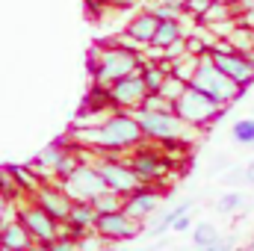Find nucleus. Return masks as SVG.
Returning <instances> with one entry per match:
<instances>
[{
    "label": "nucleus",
    "instance_id": "nucleus-1",
    "mask_svg": "<svg viewBox=\"0 0 254 251\" xmlns=\"http://www.w3.org/2000/svg\"><path fill=\"white\" fill-rule=\"evenodd\" d=\"M139 68H142V54L125 51V48L110 45V42H98L89 48V74L101 86H110L127 74H136Z\"/></svg>",
    "mask_w": 254,
    "mask_h": 251
},
{
    "label": "nucleus",
    "instance_id": "nucleus-10",
    "mask_svg": "<svg viewBox=\"0 0 254 251\" xmlns=\"http://www.w3.org/2000/svg\"><path fill=\"white\" fill-rule=\"evenodd\" d=\"M107 95H110V104H113L116 110H139V104L145 101L148 89H145V83H142V74L136 71V74H127L122 80L110 83V86H107Z\"/></svg>",
    "mask_w": 254,
    "mask_h": 251
},
{
    "label": "nucleus",
    "instance_id": "nucleus-28",
    "mask_svg": "<svg viewBox=\"0 0 254 251\" xmlns=\"http://www.w3.org/2000/svg\"><path fill=\"white\" fill-rule=\"evenodd\" d=\"M151 12H154L160 21H181V18H184V6H175V3H169V0H157V3L151 6Z\"/></svg>",
    "mask_w": 254,
    "mask_h": 251
},
{
    "label": "nucleus",
    "instance_id": "nucleus-15",
    "mask_svg": "<svg viewBox=\"0 0 254 251\" xmlns=\"http://www.w3.org/2000/svg\"><path fill=\"white\" fill-rule=\"evenodd\" d=\"M74 148V139L68 136V139H57V142H51L48 148H42L39 154H36V160L30 163V169L42 178V181H48V178H54V169H57V163L63 160L65 154Z\"/></svg>",
    "mask_w": 254,
    "mask_h": 251
},
{
    "label": "nucleus",
    "instance_id": "nucleus-38",
    "mask_svg": "<svg viewBox=\"0 0 254 251\" xmlns=\"http://www.w3.org/2000/svg\"><path fill=\"white\" fill-rule=\"evenodd\" d=\"M237 24H240V27H249V30H254V9L243 12V15H237Z\"/></svg>",
    "mask_w": 254,
    "mask_h": 251
},
{
    "label": "nucleus",
    "instance_id": "nucleus-41",
    "mask_svg": "<svg viewBox=\"0 0 254 251\" xmlns=\"http://www.w3.org/2000/svg\"><path fill=\"white\" fill-rule=\"evenodd\" d=\"M30 251H51V249H48V246H42V243H36V246H33Z\"/></svg>",
    "mask_w": 254,
    "mask_h": 251
},
{
    "label": "nucleus",
    "instance_id": "nucleus-14",
    "mask_svg": "<svg viewBox=\"0 0 254 251\" xmlns=\"http://www.w3.org/2000/svg\"><path fill=\"white\" fill-rule=\"evenodd\" d=\"M95 225H98V210H95L89 201H74V207H71L68 219L63 222V234L74 237V240H80V237L92 234V231H95Z\"/></svg>",
    "mask_w": 254,
    "mask_h": 251
},
{
    "label": "nucleus",
    "instance_id": "nucleus-34",
    "mask_svg": "<svg viewBox=\"0 0 254 251\" xmlns=\"http://www.w3.org/2000/svg\"><path fill=\"white\" fill-rule=\"evenodd\" d=\"M48 249L51 251H77V240L68 237V234H60L54 243H48Z\"/></svg>",
    "mask_w": 254,
    "mask_h": 251
},
{
    "label": "nucleus",
    "instance_id": "nucleus-29",
    "mask_svg": "<svg viewBox=\"0 0 254 251\" xmlns=\"http://www.w3.org/2000/svg\"><path fill=\"white\" fill-rule=\"evenodd\" d=\"M139 110H148V113H175V104H169L160 92H148L145 101L139 104Z\"/></svg>",
    "mask_w": 254,
    "mask_h": 251
},
{
    "label": "nucleus",
    "instance_id": "nucleus-13",
    "mask_svg": "<svg viewBox=\"0 0 254 251\" xmlns=\"http://www.w3.org/2000/svg\"><path fill=\"white\" fill-rule=\"evenodd\" d=\"M33 201L48 213V216H54L60 225H63L65 219H68V213H71V207H74V201L68 198L63 192V187L57 184V181H48V184H42L39 192L33 195Z\"/></svg>",
    "mask_w": 254,
    "mask_h": 251
},
{
    "label": "nucleus",
    "instance_id": "nucleus-30",
    "mask_svg": "<svg viewBox=\"0 0 254 251\" xmlns=\"http://www.w3.org/2000/svg\"><path fill=\"white\" fill-rule=\"evenodd\" d=\"M77 251H113V243H107L98 231H92L77 240Z\"/></svg>",
    "mask_w": 254,
    "mask_h": 251
},
{
    "label": "nucleus",
    "instance_id": "nucleus-40",
    "mask_svg": "<svg viewBox=\"0 0 254 251\" xmlns=\"http://www.w3.org/2000/svg\"><path fill=\"white\" fill-rule=\"evenodd\" d=\"M246 184H252L254 187V157L246 163Z\"/></svg>",
    "mask_w": 254,
    "mask_h": 251
},
{
    "label": "nucleus",
    "instance_id": "nucleus-20",
    "mask_svg": "<svg viewBox=\"0 0 254 251\" xmlns=\"http://www.w3.org/2000/svg\"><path fill=\"white\" fill-rule=\"evenodd\" d=\"M139 74H142V83H145L148 92H160L163 80L169 77V74L157 65V60H148V57H142V68H139Z\"/></svg>",
    "mask_w": 254,
    "mask_h": 251
},
{
    "label": "nucleus",
    "instance_id": "nucleus-12",
    "mask_svg": "<svg viewBox=\"0 0 254 251\" xmlns=\"http://www.w3.org/2000/svg\"><path fill=\"white\" fill-rule=\"evenodd\" d=\"M210 60L216 63V68H219L222 74H228L237 86L249 89L254 83V63L246 54H240V51H231V54H210Z\"/></svg>",
    "mask_w": 254,
    "mask_h": 251
},
{
    "label": "nucleus",
    "instance_id": "nucleus-35",
    "mask_svg": "<svg viewBox=\"0 0 254 251\" xmlns=\"http://www.w3.org/2000/svg\"><path fill=\"white\" fill-rule=\"evenodd\" d=\"M195 251H234V237H219L216 243L201 246V249H195Z\"/></svg>",
    "mask_w": 254,
    "mask_h": 251
},
{
    "label": "nucleus",
    "instance_id": "nucleus-6",
    "mask_svg": "<svg viewBox=\"0 0 254 251\" xmlns=\"http://www.w3.org/2000/svg\"><path fill=\"white\" fill-rule=\"evenodd\" d=\"M15 207H18V222L30 231V237H33L36 243L48 246V243H54V240L63 234V225H60L54 216H48L33 198L24 201V204H15Z\"/></svg>",
    "mask_w": 254,
    "mask_h": 251
},
{
    "label": "nucleus",
    "instance_id": "nucleus-33",
    "mask_svg": "<svg viewBox=\"0 0 254 251\" xmlns=\"http://www.w3.org/2000/svg\"><path fill=\"white\" fill-rule=\"evenodd\" d=\"M222 184H228V187L246 184V166H234V169H228V172L222 175Z\"/></svg>",
    "mask_w": 254,
    "mask_h": 251
},
{
    "label": "nucleus",
    "instance_id": "nucleus-3",
    "mask_svg": "<svg viewBox=\"0 0 254 251\" xmlns=\"http://www.w3.org/2000/svg\"><path fill=\"white\" fill-rule=\"evenodd\" d=\"M225 113H228V107L216 104L210 95L198 92L195 86H190V89L175 101V116H178L187 127H210V125H216Z\"/></svg>",
    "mask_w": 254,
    "mask_h": 251
},
{
    "label": "nucleus",
    "instance_id": "nucleus-27",
    "mask_svg": "<svg viewBox=\"0 0 254 251\" xmlns=\"http://www.w3.org/2000/svg\"><path fill=\"white\" fill-rule=\"evenodd\" d=\"M80 166H83V163L77 160V154H74V151H68L63 160L57 163V169H54V181H68V178H71Z\"/></svg>",
    "mask_w": 254,
    "mask_h": 251
},
{
    "label": "nucleus",
    "instance_id": "nucleus-43",
    "mask_svg": "<svg viewBox=\"0 0 254 251\" xmlns=\"http://www.w3.org/2000/svg\"><path fill=\"white\" fill-rule=\"evenodd\" d=\"M0 251H21V249H0Z\"/></svg>",
    "mask_w": 254,
    "mask_h": 251
},
{
    "label": "nucleus",
    "instance_id": "nucleus-17",
    "mask_svg": "<svg viewBox=\"0 0 254 251\" xmlns=\"http://www.w3.org/2000/svg\"><path fill=\"white\" fill-rule=\"evenodd\" d=\"M36 246V240L30 237V231L15 219H6L0 222V249H21V251H30Z\"/></svg>",
    "mask_w": 254,
    "mask_h": 251
},
{
    "label": "nucleus",
    "instance_id": "nucleus-22",
    "mask_svg": "<svg viewBox=\"0 0 254 251\" xmlns=\"http://www.w3.org/2000/svg\"><path fill=\"white\" fill-rule=\"evenodd\" d=\"M192 246L195 249H201V246H210V243H216L222 234H219V228L213 225V222H198V225H192Z\"/></svg>",
    "mask_w": 254,
    "mask_h": 251
},
{
    "label": "nucleus",
    "instance_id": "nucleus-9",
    "mask_svg": "<svg viewBox=\"0 0 254 251\" xmlns=\"http://www.w3.org/2000/svg\"><path fill=\"white\" fill-rule=\"evenodd\" d=\"M95 166H98L101 178L107 181V189H113V192H119V195H125V198L142 187L139 178L133 175V169L127 166V160H119V157H101Z\"/></svg>",
    "mask_w": 254,
    "mask_h": 251
},
{
    "label": "nucleus",
    "instance_id": "nucleus-19",
    "mask_svg": "<svg viewBox=\"0 0 254 251\" xmlns=\"http://www.w3.org/2000/svg\"><path fill=\"white\" fill-rule=\"evenodd\" d=\"M246 204H249L246 192H240V189H228V192L219 195V201H216V213H222V216H234V213H243Z\"/></svg>",
    "mask_w": 254,
    "mask_h": 251
},
{
    "label": "nucleus",
    "instance_id": "nucleus-26",
    "mask_svg": "<svg viewBox=\"0 0 254 251\" xmlns=\"http://www.w3.org/2000/svg\"><path fill=\"white\" fill-rule=\"evenodd\" d=\"M213 36L207 39V36H198V33H192V36H187V54H192V57H210V48H213Z\"/></svg>",
    "mask_w": 254,
    "mask_h": 251
},
{
    "label": "nucleus",
    "instance_id": "nucleus-39",
    "mask_svg": "<svg viewBox=\"0 0 254 251\" xmlns=\"http://www.w3.org/2000/svg\"><path fill=\"white\" fill-rule=\"evenodd\" d=\"M231 6H234V12H237V15H243V12L254 9V0H231Z\"/></svg>",
    "mask_w": 254,
    "mask_h": 251
},
{
    "label": "nucleus",
    "instance_id": "nucleus-37",
    "mask_svg": "<svg viewBox=\"0 0 254 251\" xmlns=\"http://www.w3.org/2000/svg\"><path fill=\"white\" fill-rule=\"evenodd\" d=\"M172 231H178V234H187V231H192V216H190V213L178 216V219H175V225H172Z\"/></svg>",
    "mask_w": 254,
    "mask_h": 251
},
{
    "label": "nucleus",
    "instance_id": "nucleus-23",
    "mask_svg": "<svg viewBox=\"0 0 254 251\" xmlns=\"http://www.w3.org/2000/svg\"><path fill=\"white\" fill-rule=\"evenodd\" d=\"M231 139H234L237 145L254 148V116L252 119H240V122H234V127H231Z\"/></svg>",
    "mask_w": 254,
    "mask_h": 251
},
{
    "label": "nucleus",
    "instance_id": "nucleus-5",
    "mask_svg": "<svg viewBox=\"0 0 254 251\" xmlns=\"http://www.w3.org/2000/svg\"><path fill=\"white\" fill-rule=\"evenodd\" d=\"M127 166L133 169V175L139 178L142 187H154V184L163 181V178L169 175V169H172L169 157H166L163 151L145 145V142H142L139 148H133V154L127 157Z\"/></svg>",
    "mask_w": 254,
    "mask_h": 251
},
{
    "label": "nucleus",
    "instance_id": "nucleus-18",
    "mask_svg": "<svg viewBox=\"0 0 254 251\" xmlns=\"http://www.w3.org/2000/svg\"><path fill=\"white\" fill-rule=\"evenodd\" d=\"M181 39H187L181 21H160V27H157V33H154V42H151L148 48H169V45H175V42H181Z\"/></svg>",
    "mask_w": 254,
    "mask_h": 251
},
{
    "label": "nucleus",
    "instance_id": "nucleus-36",
    "mask_svg": "<svg viewBox=\"0 0 254 251\" xmlns=\"http://www.w3.org/2000/svg\"><path fill=\"white\" fill-rule=\"evenodd\" d=\"M18 216V207L15 204H9V198L0 192V222H6V219H15Z\"/></svg>",
    "mask_w": 254,
    "mask_h": 251
},
{
    "label": "nucleus",
    "instance_id": "nucleus-44",
    "mask_svg": "<svg viewBox=\"0 0 254 251\" xmlns=\"http://www.w3.org/2000/svg\"><path fill=\"white\" fill-rule=\"evenodd\" d=\"M139 251H154V249H139Z\"/></svg>",
    "mask_w": 254,
    "mask_h": 251
},
{
    "label": "nucleus",
    "instance_id": "nucleus-32",
    "mask_svg": "<svg viewBox=\"0 0 254 251\" xmlns=\"http://www.w3.org/2000/svg\"><path fill=\"white\" fill-rule=\"evenodd\" d=\"M210 3H213V0H187V3H184V15H190V18H195V21H201V15L210 9Z\"/></svg>",
    "mask_w": 254,
    "mask_h": 251
},
{
    "label": "nucleus",
    "instance_id": "nucleus-31",
    "mask_svg": "<svg viewBox=\"0 0 254 251\" xmlns=\"http://www.w3.org/2000/svg\"><path fill=\"white\" fill-rule=\"evenodd\" d=\"M0 192H3L9 201L21 195V189L15 184V175H12V166H0ZM21 198H24V195H21Z\"/></svg>",
    "mask_w": 254,
    "mask_h": 251
},
{
    "label": "nucleus",
    "instance_id": "nucleus-2",
    "mask_svg": "<svg viewBox=\"0 0 254 251\" xmlns=\"http://www.w3.org/2000/svg\"><path fill=\"white\" fill-rule=\"evenodd\" d=\"M190 86H195L198 92H204V95H210L216 104H222V107H231L234 101H240L243 98V86H237L228 74H222L216 63L210 60V57H201L198 60V71H195V77H192Z\"/></svg>",
    "mask_w": 254,
    "mask_h": 251
},
{
    "label": "nucleus",
    "instance_id": "nucleus-4",
    "mask_svg": "<svg viewBox=\"0 0 254 251\" xmlns=\"http://www.w3.org/2000/svg\"><path fill=\"white\" fill-rule=\"evenodd\" d=\"M136 122L145 133V142H169V139H187V125L175 113H148V110H133Z\"/></svg>",
    "mask_w": 254,
    "mask_h": 251
},
{
    "label": "nucleus",
    "instance_id": "nucleus-21",
    "mask_svg": "<svg viewBox=\"0 0 254 251\" xmlns=\"http://www.w3.org/2000/svg\"><path fill=\"white\" fill-rule=\"evenodd\" d=\"M89 204L98 210V216H107V213H119V210H125V195H119V192H113V189H104V192L95 195Z\"/></svg>",
    "mask_w": 254,
    "mask_h": 251
},
{
    "label": "nucleus",
    "instance_id": "nucleus-25",
    "mask_svg": "<svg viewBox=\"0 0 254 251\" xmlns=\"http://www.w3.org/2000/svg\"><path fill=\"white\" fill-rule=\"evenodd\" d=\"M187 89H190V83H187V80H181V77L169 74V77L163 80V86H160V95H163L169 104H175V101H178V98H181Z\"/></svg>",
    "mask_w": 254,
    "mask_h": 251
},
{
    "label": "nucleus",
    "instance_id": "nucleus-7",
    "mask_svg": "<svg viewBox=\"0 0 254 251\" xmlns=\"http://www.w3.org/2000/svg\"><path fill=\"white\" fill-rule=\"evenodd\" d=\"M57 184L63 187V192L71 201H92L95 195H101V192L107 189V181L101 178V172H98L95 163L80 166L68 181H57Z\"/></svg>",
    "mask_w": 254,
    "mask_h": 251
},
{
    "label": "nucleus",
    "instance_id": "nucleus-42",
    "mask_svg": "<svg viewBox=\"0 0 254 251\" xmlns=\"http://www.w3.org/2000/svg\"><path fill=\"white\" fill-rule=\"evenodd\" d=\"M169 3H175V6H184V3H187V0H169Z\"/></svg>",
    "mask_w": 254,
    "mask_h": 251
},
{
    "label": "nucleus",
    "instance_id": "nucleus-16",
    "mask_svg": "<svg viewBox=\"0 0 254 251\" xmlns=\"http://www.w3.org/2000/svg\"><path fill=\"white\" fill-rule=\"evenodd\" d=\"M157 27H160V18H157L151 9H142V12H136V15L127 21V30H125V33L133 39V42H139L142 48H148V45L154 42Z\"/></svg>",
    "mask_w": 254,
    "mask_h": 251
},
{
    "label": "nucleus",
    "instance_id": "nucleus-8",
    "mask_svg": "<svg viewBox=\"0 0 254 251\" xmlns=\"http://www.w3.org/2000/svg\"><path fill=\"white\" fill-rule=\"evenodd\" d=\"M95 231H98L107 243H113V246H119V243H130V240H136V237L145 234L142 222L130 219L125 210H119V213H107V216H98Z\"/></svg>",
    "mask_w": 254,
    "mask_h": 251
},
{
    "label": "nucleus",
    "instance_id": "nucleus-11",
    "mask_svg": "<svg viewBox=\"0 0 254 251\" xmlns=\"http://www.w3.org/2000/svg\"><path fill=\"white\" fill-rule=\"evenodd\" d=\"M163 204V189L160 187H139L136 192H130L125 198V213L136 222H148L151 216L160 213Z\"/></svg>",
    "mask_w": 254,
    "mask_h": 251
},
{
    "label": "nucleus",
    "instance_id": "nucleus-24",
    "mask_svg": "<svg viewBox=\"0 0 254 251\" xmlns=\"http://www.w3.org/2000/svg\"><path fill=\"white\" fill-rule=\"evenodd\" d=\"M195 71H198V57H192V54H184V57L172 60V74L181 77V80H187V83H192Z\"/></svg>",
    "mask_w": 254,
    "mask_h": 251
}]
</instances>
